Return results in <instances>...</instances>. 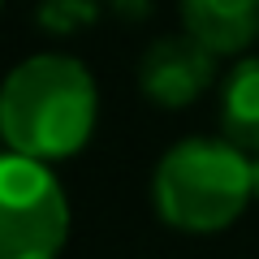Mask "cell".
I'll list each match as a JSON object with an SVG mask.
<instances>
[{
	"instance_id": "1",
	"label": "cell",
	"mask_w": 259,
	"mask_h": 259,
	"mask_svg": "<svg viewBox=\"0 0 259 259\" xmlns=\"http://www.w3.org/2000/svg\"><path fill=\"white\" fill-rule=\"evenodd\" d=\"M100 91L78 56L39 52L13 65L0 82V139L30 160H65L95 134Z\"/></svg>"
},
{
	"instance_id": "3",
	"label": "cell",
	"mask_w": 259,
	"mask_h": 259,
	"mask_svg": "<svg viewBox=\"0 0 259 259\" xmlns=\"http://www.w3.org/2000/svg\"><path fill=\"white\" fill-rule=\"evenodd\" d=\"M69 238V199L44 160L0 156V259H56Z\"/></svg>"
},
{
	"instance_id": "4",
	"label": "cell",
	"mask_w": 259,
	"mask_h": 259,
	"mask_svg": "<svg viewBox=\"0 0 259 259\" xmlns=\"http://www.w3.org/2000/svg\"><path fill=\"white\" fill-rule=\"evenodd\" d=\"M216 61L221 56L186 30L164 35L139 61V91L143 100L160 104V108H186L216 82Z\"/></svg>"
},
{
	"instance_id": "5",
	"label": "cell",
	"mask_w": 259,
	"mask_h": 259,
	"mask_svg": "<svg viewBox=\"0 0 259 259\" xmlns=\"http://www.w3.org/2000/svg\"><path fill=\"white\" fill-rule=\"evenodd\" d=\"M182 30L216 56L246 52L259 39V0H177Z\"/></svg>"
},
{
	"instance_id": "6",
	"label": "cell",
	"mask_w": 259,
	"mask_h": 259,
	"mask_svg": "<svg viewBox=\"0 0 259 259\" xmlns=\"http://www.w3.org/2000/svg\"><path fill=\"white\" fill-rule=\"evenodd\" d=\"M221 130L233 147L259 151V56H246L229 69L221 87Z\"/></svg>"
},
{
	"instance_id": "10",
	"label": "cell",
	"mask_w": 259,
	"mask_h": 259,
	"mask_svg": "<svg viewBox=\"0 0 259 259\" xmlns=\"http://www.w3.org/2000/svg\"><path fill=\"white\" fill-rule=\"evenodd\" d=\"M0 5H5V0H0Z\"/></svg>"
},
{
	"instance_id": "9",
	"label": "cell",
	"mask_w": 259,
	"mask_h": 259,
	"mask_svg": "<svg viewBox=\"0 0 259 259\" xmlns=\"http://www.w3.org/2000/svg\"><path fill=\"white\" fill-rule=\"evenodd\" d=\"M250 182H255V199H259V151L250 156Z\"/></svg>"
},
{
	"instance_id": "2",
	"label": "cell",
	"mask_w": 259,
	"mask_h": 259,
	"mask_svg": "<svg viewBox=\"0 0 259 259\" xmlns=\"http://www.w3.org/2000/svg\"><path fill=\"white\" fill-rule=\"evenodd\" d=\"M151 199L160 221L182 233L229 229L255 199L250 156L229 139H182L160 156Z\"/></svg>"
},
{
	"instance_id": "7",
	"label": "cell",
	"mask_w": 259,
	"mask_h": 259,
	"mask_svg": "<svg viewBox=\"0 0 259 259\" xmlns=\"http://www.w3.org/2000/svg\"><path fill=\"white\" fill-rule=\"evenodd\" d=\"M95 18H100V0H44L39 5V26L48 35H78Z\"/></svg>"
},
{
	"instance_id": "8",
	"label": "cell",
	"mask_w": 259,
	"mask_h": 259,
	"mask_svg": "<svg viewBox=\"0 0 259 259\" xmlns=\"http://www.w3.org/2000/svg\"><path fill=\"white\" fill-rule=\"evenodd\" d=\"M112 13H121L125 22H143L147 18V9H151V0H104Z\"/></svg>"
}]
</instances>
